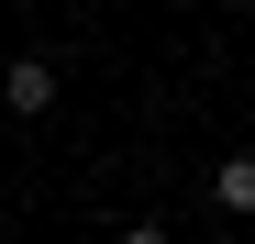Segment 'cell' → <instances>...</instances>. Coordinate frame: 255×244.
<instances>
[{"label": "cell", "mask_w": 255, "mask_h": 244, "mask_svg": "<svg viewBox=\"0 0 255 244\" xmlns=\"http://www.w3.org/2000/svg\"><path fill=\"white\" fill-rule=\"evenodd\" d=\"M0 100H11L22 122H45V111H56V67H45V56H11V78H0Z\"/></svg>", "instance_id": "1"}, {"label": "cell", "mask_w": 255, "mask_h": 244, "mask_svg": "<svg viewBox=\"0 0 255 244\" xmlns=\"http://www.w3.org/2000/svg\"><path fill=\"white\" fill-rule=\"evenodd\" d=\"M211 200H222L233 222H255V144H244V155H222V167H211Z\"/></svg>", "instance_id": "2"}, {"label": "cell", "mask_w": 255, "mask_h": 244, "mask_svg": "<svg viewBox=\"0 0 255 244\" xmlns=\"http://www.w3.org/2000/svg\"><path fill=\"white\" fill-rule=\"evenodd\" d=\"M211 244H255V233H244V222H233V233H211Z\"/></svg>", "instance_id": "4"}, {"label": "cell", "mask_w": 255, "mask_h": 244, "mask_svg": "<svg viewBox=\"0 0 255 244\" xmlns=\"http://www.w3.org/2000/svg\"><path fill=\"white\" fill-rule=\"evenodd\" d=\"M122 244H166V222H133V233H122Z\"/></svg>", "instance_id": "3"}]
</instances>
